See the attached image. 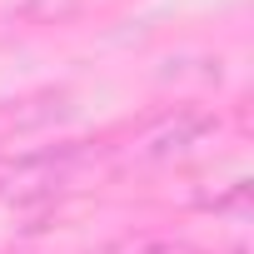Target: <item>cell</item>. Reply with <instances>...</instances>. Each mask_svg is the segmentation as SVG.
<instances>
[{
	"label": "cell",
	"mask_w": 254,
	"mask_h": 254,
	"mask_svg": "<svg viewBox=\"0 0 254 254\" xmlns=\"http://www.w3.org/2000/svg\"><path fill=\"white\" fill-rule=\"evenodd\" d=\"M209 135H214V115H204V110H175L170 120L155 125V130H145L140 155L145 160H175V155H190L194 145H204Z\"/></svg>",
	"instance_id": "1"
},
{
	"label": "cell",
	"mask_w": 254,
	"mask_h": 254,
	"mask_svg": "<svg viewBox=\"0 0 254 254\" xmlns=\"http://www.w3.org/2000/svg\"><path fill=\"white\" fill-rule=\"evenodd\" d=\"M244 204H249V185H244V180H239L229 194H219V199H204V209H244Z\"/></svg>",
	"instance_id": "2"
},
{
	"label": "cell",
	"mask_w": 254,
	"mask_h": 254,
	"mask_svg": "<svg viewBox=\"0 0 254 254\" xmlns=\"http://www.w3.org/2000/svg\"><path fill=\"white\" fill-rule=\"evenodd\" d=\"M150 254H175V249H150Z\"/></svg>",
	"instance_id": "3"
}]
</instances>
